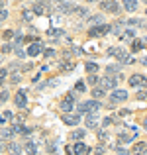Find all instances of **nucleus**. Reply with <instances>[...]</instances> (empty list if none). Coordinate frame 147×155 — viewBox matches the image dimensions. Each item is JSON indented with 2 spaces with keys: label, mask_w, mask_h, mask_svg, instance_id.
Instances as JSON below:
<instances>
[{
  "label": "nucleus",
  "mask_w": 147,
  "mask_h": 155,
  "mask_svg": "<svg viewBox=\"0 0 147 155\" xmlns=\"http://www.w3.org/2000/svg\"><path fill=\"white\" fill-rule=\"evenodd\" d=\"M145 151H147V145L143 143V141H137V143L133 145V149H132L133 155H139V153H145Z\"/></svg>",
  "instance_id": "15"
},
{
  "label": "nucleus",
  "mask_w": 147,
  "mask_h": 155,
  "mask_svg": "<svg viewBox=\"0 0 147 155\" xmlns=\"http://www.w3.org/2000/svg\"><path fill=\"white\" fill-rule=\"evenodd\" d=\"M45 8H47V4H45V2H35L34 6H31V10H34V14L43 16V14H45Z\"/></svg>",
  "instance_id": "13"
},
{
  "label": "nucleus",
  "mask_w": 147,
  "mask_h": 155,
  "mask_svg": "<svg viewBox=\"0 0 147 155\" xmlns=\"http://www.w3.org/2000/svg\"><path fill=\"white\" fill-rule=\"evenodd\" d=\"M90 22H92V24H100V26H102V16H92Z\"/></svg>",
  "instance_id": "39"
},
{
  "label": "nucleus",
  "mask_w": 147,
  "mask_h": 155,
  "mask_svg": "<svg viewBox=\"0 0 147 155\" xmlns=\"http://www.w3.org/2000/svg\"><path fill=\"white\" fill-rule=\"evenodd\" d=\"M104 92H106V91H102L100 87L92 88V96H96V98H102V96H104Z\"/></svg>",
  "instance_id": "25"
},
{
  "label": "nucleus",
  "mask_w": 147,
  "mask_h": 155,
  "mask_svg": "<svg viewBox=\"0 0 147 155\" xmlns=\"http://www.w3.org/2000/svg\"><path fill=\"white\" fill-rule=\"evenodd\" d=\"M100 8L106 10V12H112V14H118V12H120V4L112 2V0H110V2H100Z\"/></svg>",
  "instance_id": "8"
},
{
  "label": "nucleus",
  "mask_w": 147,
  "mask_h": 155,
  "mask_svg": "<svg viewBox=\"0 0 147 155\" xmlns=\"http://www.w3.org/2000/svg\"><path fill=\"white\" fill-rule=\"evenodd\" d=\"M137 6H139V2H136V0H128V2H124V10L126 12H136Z\"/></svg>",
  "instance_id": "16"
},
{
  "label": "nucleus",
  "mask_w": 147,
  "mask_h": 155,
  "mask_svg": "<svg viewBox=\"0 0 147 155\" xmlns=\"http://www.w3.org/2000/svg\"><path fill=\"white\" fill-rule=\"evenodd\" d=\"M75 92H84V83H80V81H79V83L75 84Z\"/></svg>",
  "instance_id": "34"
},
{
  "label": "nucleus",
  "mask_w": 147,
  "mask_h": 155,
  "mask_svg": "<svg viewBox=\"0 0 147 155\" xmlns=\"http://www.w3.org/2000/svg\"><path fill=\"white\" fill-rule=\"evenodd\" d=\"M133 34H136L133 30H126L124 34H122V39H132V38H133Z\"/></svg>",
  "instance_id": "28"
},
{
  "label": "nucleus",
  "mask_w": 147,
  "mask_h": 155,
  "mask_svg": "<svg viewBox=\"0 0 147 155\" xmlns=\"http://www.w3.org/2000/svg\"><path fill=\"white\" fill-rule=\"evenodd\" d=\"M98 110H100V102L94 100V98L87 100V102H80L79 106H77V114H79V116H80V114H87V112L88 114H96Z\"/></svg>",
  "instance_id": "1"
},
{
  "label": "nucleus",
  "mask_w": 147,
  "mask_h": 155,
  "mask_svg": "<svg viewBox=\"0 0 147 155\" xmlns=\"http://www.w3.org/2000/svg\"><path fill=\"white\" fill-rule=\"evenodd\" d=\"M41 51H43V45H41L39 41H34L30 47H28V55H30V57H35V55H39Z\"/></svg>",
  "instance_id": "9"
},
{
  "label": "nucleus",
  "mask_w": 147,
  "mask_h": 155,
  "mask_svg": "<svg viewBox=\"0 0 147 155\" xmlns=\"http://www.w3.org/2000/svg\"><path fill=\"white\" fill-rule=\"evenodd\" d=\"M6 18H8V12L6 10H0V22H4Z\"/></svg>",
  "instance_id": "43"
},
{
  "label": "nucleus",
  "mask_w": 147,
  "mask_h": 155,
  "mask_svg": "<svg viewBox=\"0 0 147 155\" xmlns=\"http://www.w3.org/2000/svg\"><path fill=\"white\" fill-rule=\"evenodd\" d=\"M57 6H59L61 12H71V10H75V4H71V2H61V4H57Z\"/></svg>",
  "instance_id": "23"
},
{
  "label": "nucleus",
  "mask_w": 147,
  "mask_h": 155,
  "mask_svg": "<svg viewBox=\"0 0 147 155\" xmlns=\"http://www.w3.org/2000/svg\"><path fill=\"white\" fill-rule=\"evenodd\" d=\"M98 81H100V79H98L96 75H90V77H88V83H90L92 87H94V84H98Z\"/></svg>",
  "instance_id": "38"
},
{
  "label": "nucleus",
  "mask_w": 147,
  "mask_h": 155,
  "mask_svg": "<svg viewBox=\"0 0 147 155\" xmlns=\"http://www.w3.org/2000/svg\"><path fill=\"white\" fill-rule=\"evenodd\" d=\"M137 98H139V100H147V91H139Z\"/></svg>",
  "instance_id": "42"
},
{
  "label": "nucleus",
  "mask_w": 147,
  "mask_h": 155,
  "mask_svg": "<svg viewBox=\"0 0 147 155\" xmlns=\"http://www.w3.org/2000/svg\"><path fill=\"white\" fill-rule=\"evenodd\" d=\"M145 155H147V151H145Z\"/></svg>",
  "instance_id": "56"
},
{
  "label": "nucleus",
  "mask_w": 147,
  "mask_h": 155,
  "mask_svg": "<svg viewBox=\"0 0 147 155\" xmlns=\"http://www.w3.org/2000/svg\"><path fill=\"white\" fill-rule=\"evenodd\" d=\"M61 69H63V71H73V69H75V61H69V63H63V65H61Z\"/></svg>",
  "instance_id": "27"
},
{
  "label": "nucleus",
  "mask_w": 147,
  "mask_h": 155,
  "mask_svg": "<svg viewBox=\"0 0 147 155\" xmlns=\"http://www.w3.org/2000/svg\"><path fill=\"white\" fill-rule=\"evenodd\" d=\"M143 41H145V43H147V38H145V39H143Z\"/></svg>",
  "instance_id": "54"
},
{
  "label": "nucleus",
  "mask_w": 147,
  "mask_h": 155,
  "mask_svg": "<svg viewBox=\"0 0 147 155\" xmlns=\"http://www.w3.org/2000/svg\"><path fill=\"white\" fill-rule=\"evenodd\" d=\"M132 140H133V134H120V137H118V143H129Z\"/></svg>",
  "instance_id": "20"
},
{
  "label": "nucleus",
  "mask_w": 147,
  "mask_h": 155,
  "mask_svg": "<svg viewBox=\"0 0 147 155\" xmlns=\"http://www.w3.org/2000/svg\"><path fill=\"white\" fill-rule=\"evenodd\" d=\"M126 98H128V92L122 88H116L114 92H110V102H124Z\"/></svg>",
  "instance_id": "5"
},
{
  "label": "nucleus",
  "mask_w": 147,
  "mask_h": 155,
  "mask_svg": "<svg viewBox=\"0 0 147 155\" xmlns=\"http://www.w3.org/2000/svg\"><path fill=\"white\" fill-rule=\"evenodd\" d=\"M141 79H143L141 75H132V77H129V87H139Z\"/></svg>",
  "instance_id": "22"
},
{
  "label": "nucleus",
  "mask_w": 147,
  "mask_h": 155,
  "mask_svg": "<svg viewBox=\"0 0 147 155\" xmlns=\"http://www.w3.org/2000/svg\"><path fill=\"white\" fill-rule=\"evenodd\" d=\"M110 31V26L108 24H102V26H92V30L88 31L90 38H100V35H106Z\"/></svg>",
  "instance_id": "3"
},
{
  "label": "nucleus",
  "mask_w": 147,
  "mask_h": 155,
  "mask_svg": "<svg viewBox=\"0 0 147 155\" xmlns=\"http://www.w3.org/2000/svg\"><path fill=\"white\" fill-rule=\"evenodd\" d=\"M106 73H108V77L110 75H118L120 77V65H108V67H106Z\"/></svg>",
  "instance_id": "19"
},
{
  "label": "nucleus",
  "mask_w": 147,
  "mask_h": 155,
  "mask_svg": "<svg viewBox=\"0 0 147 155\" xmlns=\"http://www.w3.org/2000/svg\"><path fill=\"white\" fill-rule=\"evenodd\" d=\"M2 35H4V39H12V38L16 35V31H14V30H6Z\"/></svg>",
  "instance_id": "30"
},
{
  "label": "nucleus",
  "mask_w": 147,
  "mask_h": 155,
  "mask_svg": "<svg viewBox=\"0 0 147 155\" xmlns=\"http://www.w3.org/2000/svg\"><path fill=\"white\" fill-rule=\"evenodd\" d=\"M106 151V145L104 143H100V145H96V147H94V153L96 155H100V153H104Z\"/></svg>",
  "instance_id": "32"
},
{
  "label": "nucleus",
  "mask_w": 147,
  "mask_h": 155,
  "mask_svg": "<svg viewBox=\"0 0 147 155\" xmlns=\"http://www.w3.org/2000/svg\"><path fill=\"white\" fill-rule=\"evenodd\" d=\"M26 92H28V91H20V92H16V98H14L16 108H26V104H28Z\"/></svg>",
  "instance_id": "6"
},
{
  "label": "nucleus",
  "mask_w": 147,
  "mask_h": 155,
  "mask_svg": "<svg viewBox=\"0 0 147 155\" xmlns=\"http://www.w3.org/2000/svg\"><path fill=\"white\" fill-rule=\"evenodd\" d=\"M141 63H143V65H145V67H147V57H145V59H143V61H141Z\"/></svg>",
  "instance_id": "48"
},
{
  "label": "nucleus",
  "mask_w": 147,
  "mask_h": 155,
  "mask_svg": "<svg viewBox=\"0 0 147 155\" xmlns=\"http://www.w3.org/2000/svg\"><path fill=\"white\" fill-rule=\"evenodd\" d=\"M10 51H14V43H6V45L2 47V51H0V53H10Z\"/></svg>",
  "instance_id": "31"
},
{
  "label": "nucleus",
  "mask_w": 147,
  "mask_h": 155,
  "mask_svg": "<svg viewBox=\"0 0 147 155\" xmlns=\"http://www.w3.org/2000/svg\"><path fill=\"white\" fill-rule=\"evenodd\" d=\"M75 12L79 16H87V8H83V6H75Z\"/></svg>",
  "instance_id": "33"
},
{
  "label": "nucleus",
  "mask_w": 147,
  "mask_h": 155,
  "mask_svg": "<svg viewBox=\"0 0 147 155\" xmlns=\"http://www.w3.org/2000/svg\"><path fill=\"white\" fill-rule=\"evenodd\" d=\"M4 79H6V69H0V83H4Z\"/></svg>",
  "instance_id": "44"
},
{
  "label": "nucleus",
  "mask_w": 147,
  "mask_h": 155,
  "mask_svg": "<svg viewBox=\"0 0 147 155\" xmlns=\"http://www.w3.org/2000/svg\"><path fill=\"white\" fill-rule=\"evenodd\" d=\"M65 151H67V155H73V147H65Z\"/></svg>",
  "instance_id": "47"
},
{
  "label": "nucleus",
  "mask_w": 147,
  "mask_h": 155,
  "mask_svg": "<svg viewBox=\"0 0 147 155\" xmlns=\"http://www.w3.org/2000/svg\"><path fill=\"white\" fill-rule=\"evenodd\" d=\"M2 122H4V116H0V124H2Z\"/></svg>",
  "instance_id": "52"
},
{
  "label": "nucleus",
  "mask_w": 147,
  "mask_h": 155,
  "mask_svg": "<svg viewBox=\"0 0 147 155\" xmlns=\"http://www.w3.org/2000/svg\"><path fill=\"white\" fill-rule=\"evenodd\" d=\"M24 20H31V12L30 10H24Z\"/></svg>",
  "instance_id": "45"
},
{
  "label": "nucleus",
  "mask_w": 147,
  "mask_h": 155,
  "mask_svg": "<svg viewBox=\"0 0 147 155\" xmlns=\"http://www.w3.org/2000/svg\"><path fill=\"white\" fill-rule=\"evenodd\" d=\"M24 149H26L28 155H35L38 153V147H35V143H31V141H28V143L24 145Z\"/></svg>",
  "instance_id": "21"
},
{
  "label": "nucleus",
  "mask_w": 147,
  "mask_h": 155,
  "mask_svg": "<svg viewBox=\"0 0 147 155\" xmlns=\"http://www.w3.org/2000/svg\"><path fill=\"white\" fill-rule=\"evenodd\" d=\"M98 118H96V114H88L87 116V128H90V130H98Z\"/></svg>",
  "instance_id": "11"
},
{
  "label": "nucleus",
  "mask_w": 147,
  "mask_h": 155,
  "mask_svg": "<svg viewBox=\"0 0 147 155\" xmlns=\"http://www.w3.org/2000/svg\"><path fill=\"white\" fill-rule=\"evenodd\" d=\"M0 61H2V53H0Z\"/></svg>",
  "instance_id": "53"
},
{
  "label": "nucleus",
  "mask_w": 147,
  "mask_h": 155,
  "mask_svg": "<svg viewBox=\"0 0 147 155\" xmlns=\"http://www.w3.org/2000/svg\"><path fill=\"white\" fill-rule=\"evenodd\" d=\"M2 149H4V145H2V143H0V153H2Z\"/></svg>",
  "instance_id": "51"
},
{
  "label": "nucleus",
  "mask_w": 147,
  "mask_h": 155,
  "mask_svg": "<svg viewBox=\"0 0 147 155\" xmlns=\"http://www.w3.org/2000/svg\"><path fill=\"white\" fill-rule=\"evenodd\" d=\"M143 47H145L143 39H136V41L132 43V51H139V49H143Z\"/></svg>",
  "instance_id": "24"
},
{
  "label": "nucleus",
  "mask_w": 147,
  "mask_h": 155,
  "mask_svg": "<svg viewBox=\"0 0 147 155\" xmlns=\"http://www.w3.org/2000/svg\"><path fill=\"white\" fill-rule=\"evenodd\" d=\"M14 51H16V55H18L20 59H22V57L26 55V53H24V49H22V47H14Z\"/></svg>",
  "instance_id": "40"
},
{
  "label": "nucleus",
  "mask_w": 147,
  "mask_h": 155,
  "mask_svg": "<svg viewBox=\"0 0 147 155\" xmlns=\"http://www.w3.org/2000/svg\"><path fill=\"white\" fill-rule=\"evenodd\" d=\"M75 98H77V94L71 92V94H67L61 100V110H63V114H71V110L75 108Z\"/></svg>",
  "instance_id": "2"
},
{
  "label": "nucleus",
  "mask_w": 147,
  "mask_h": 155,
  "mask_svg": "<svg viewBox=\"0 0 147 155\" xmlns=\"http://www.w3.org/2000/svg\"><path fill=\"white\" fill-rule=\"evenodd\" d=\"M87 71L92 75V73H96V71H98V65H96V63H90V61H88V63H87Z\"/></svg>",
  "instance_id": "26"
},
{
  "label": "nucleus",
  "mask_w": 147,
  "mask_h": 155,
  "mask_svg": "<svg viewBox=\"0 0 147 155\" xmlns=\"http://www.w3.org/2000/svg\"><path fill=\"white\" fill-rule=\"evenodd\" d=\"M10 81H12V83H20V81H22V75H20V73H12V77H10Z\"/></svg>",
  "instance_id": "29"
},
{
  "label": "nucleus",
  "mask_w": 147,
  "mask_h": 155,
  "mask_svg": "<svg viewBox=\"0 0 147 155\" xmlns=\"http://www.w3.org/2000/svg\"><path fill=\"white\" fill-rule=\"evenodd\" d=\"M98 136H100V140L104 141L106 137H108V132H106V130H100V132H98Z\"/></svg>",
  "instance_id": "41"
},
{
  "label": "nucleus",
  "mask_w": 147,
  "mask_h": 155,
  "mask_svg": "<svg viewBox=\"0 0 147 155\" xmlns=\"http://www.w3.org/2000/svg\"><path fill=\"white\" fill-rule=\"evenodd\" d=\"M12 136H14L12 128H0V140H10Z\"/></svg>",
  "instance_id": "17"
},
{
  "label": "nucleus",
  "mask_w": 147,
  "mask_h": 155,
  "mask_svg": "<svg viewBox=\"0 0 147 155\" xmlns=\"http://www.w3.org/2000/svg\"><path fill=\"white\" fill-rule=\"evenodd\" d=\"M110 124H114V118H104V122H102V126H104V128H110Z\"/></svg>",
  "instance_id": "35"
},
{
  "label": "nucleus",
  "mask_w": 147,
  "mask_h": 155,
  "mask_svg": "<svg viewBox=\"0 0 147 155\" xmlns=\"http://www.w3.org/2000/svg\"><path fill=\"white\" fill-rule=\"evenodd\" d=\"M120 79H122V77H106V79L98 81V83H100L102 91H106V88H116V84H118V81H120Z\"/></svg>",
  "instance_id": "4"
},
{
  "label": "nucleus",
  "mask_w": 147,
  "mask_h": 155,
  "mask_svg": "<svg viewBox=\"0 0 147 155\" xmlns=\"http://www.w3.org/2000/svg\"><path fill=\"white\" fill-rule=\"evenodd\" d=\"M145 14H147V10H145Z\"/></svg>",
  "instance_id": "55"
},
{
  "label": "nucleus",
  "mask_w": 147,
  "mask_h": 155,
  "mask_svg": "<svg viewBox=\"0 0 147 155\" xmlns=\"http://www.w3.org/2000/svg\"><path fill=\"white\" fill-rule=\"evenodd\" d=\"M8 100V91H2L0 92V104H4Z\"/></svg>",
  "instance_id": "36"
},
{
  "label": "nucleus",
  "mask_w": 147,
  "mask_h": 155,
  "mask_svg": "<svg viewBox=\"0 0 147 155\" xmlns=\"http://www.w3.org/2000/svg\"><path fill=\"white\" fill-rule=\"evenodd\" d=\"M69 137H71V140H77V141L83 140L84 137V130H73V132L69 134Z\"/></svg>",
  "instance_id": "18"
},
{
  "label": "nucleus",
  "mask_w": 147,
  "mask_h": 155,
  "mask_svg": "<svg viewBox=\"0 0 147 155\" xmlns=\"http://www.w3.org/2000/svg\"><path fill=\"white\" fill-rule=\"evenodd\" d=\"M43 55H45V59H47V57H53V55H55V51H53V49H47Z\"/></svg>",
  "instance_id": "46"
},
{
  "label": "nucleus",
  "mask_w": 147,
  "mask_h": 155,
  "mask_svg": "<svg viewBox=\"0 0 147 155\" xmlns=\"http://www.w3.org/2000/svg\"><path fill=\"white\" fill-rule=\"evenodd\" d=\"M0 10H4V2H0Z\"/></svg>",
  "instance_id": "49"
},
{
  "label": "nucleus",
  "mask_w": 147,
  "mask_h": 155,
  "mask_svg": "<svg viewBox=\"0 0 147 155\" xmlns=\"http://www.w3.org/2000/svg\"><path fill=\"white\" fill-rule=\"evenodd\" d=\"M47 34H49V35H61L63 31H61V30H57V28H51V30H47Z\"/></svg>",
  "instance_id": "37"
},
{
  "label": "nucleus",
  "mask_w": 147,
  "mask_h": 155,
  "mask_svg": "<svg viewBox=\"0 0 147 155\" xmlns=\"http://www.w3.org/2000/svg\"><path fill=\"white\" fill-rule=\"evenodd\" d=\"M45 149H47V155H57V141L55 140H49L45 143Z\"/></svg>",
  "instance_id": "14"
},
{
  "label": "nucleus",
  "mask_w": 147,
  "mask_h": 155,
  "mask_svg": "<svg viewBox=\"0 0 147 155\" xmlns=\"http://www.w3.org/2000/svg\"><path fill=\"white\" fill-rule=\"evenodd\" d=\"M6 147H8V151H10V155H22V145L16 143V141H10Z\"/></svg>",
  "instance_id": "12"
},
{
  "label": "nucleus",
  "mask_w": 147,
  "mask_h": 155,
  "mask_svg": "<svg viewBox=\"0 0 147 155\" xmlns=\"http://www.w3.org/2000/svg\"><path fill=\"white\" fill-rule=\"evenodd\" d=\"M80 122V116L79 114H63V124H69V126H75Z\"/></svg>",
  "instance_id": "10"
},
{
  "label": "nucleus",
  "mask_w": 147,
  "mask_h": 155,
  "mask_svg": "<svg viewBox=\"0 0 147 155\" xmlns=\"http://www.w3.org/2000/svg\"><path fill=\"white\" fill-rule=\"evenodd\" d=\"M73 153H75V155H88V153H90V147L84 145L83 141H77V143L73 145Z\"/></svg>",
  "instance_id": "7"
},
{
  "label": "nucleus",
  "mask_w": 147,
  "mask_h": 155,
  "mask_svg": "<svg viewBox=\"0 0 147 155\" xmlns=\"http://www.w3.org/2000/svg\"><path fill=\"white\" fill-rule=\"evenodd\" d=\"M143 126H145V128H147V118H145V120H143Z\"/></svg>",
  "instance_id": "50"
}]
</instances>
